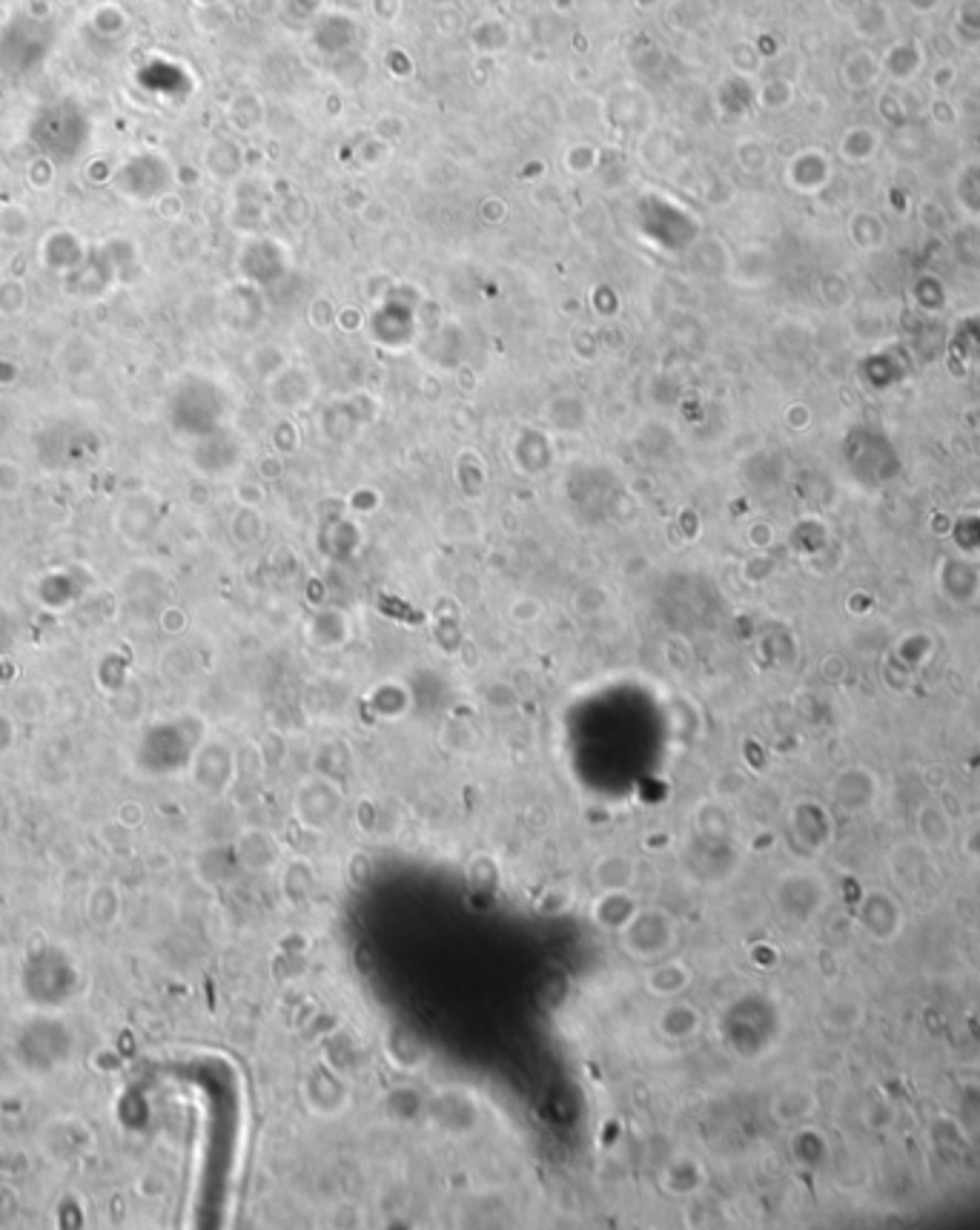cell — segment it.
<instances>
[{
	"label": "cell",
	"mask_w": 980,
	"mask_h": 1230,
	"mask_svg": "<svg viewBox=\"0 0 980 1230\" xmlns=\"http://www.w3.org/2000/svg\"><path fill=\"white\" fill-rule=\"evenodd\" d=\"M21 379V368L9 359H0V388H12Z\"/></svg>",
	"instance_id": "3957f363"
},
{
	"label": "cell",
	"mask_w": 980,
	"mask_h": 1230,
	"mask_svg": "<svg viewBox=\"0 0 980 1230\" xmlns=\"http://www.w3.org/2000/svg\"><path fill=\"white\" fill-rule=\"evenodd\" d=\"M23 485H26V471L21 462H15L9 456H0V502L21 497Z\"/></svg>",
	"instance_id": "7a4b0ae2"
},
{
	"label": "cell",
	"mask_w": 980,
	"mask_h": 1230,
	"mask_svg": "<svg viewBox=\"0 0 980 1230\" xmlns=\"http://www.w3.org/2000/svg\"><path fill=\"white\" fill-rule=\"evenodd\" d=\"M685 981H688V975H685V970H682V964H662V967H657V970L651 972L648 975V993L654 990L657 995H671V993H680L682 987H685Z\"/></svg>",
	"instance_id": "6da1fadb"
}]
</instances>
